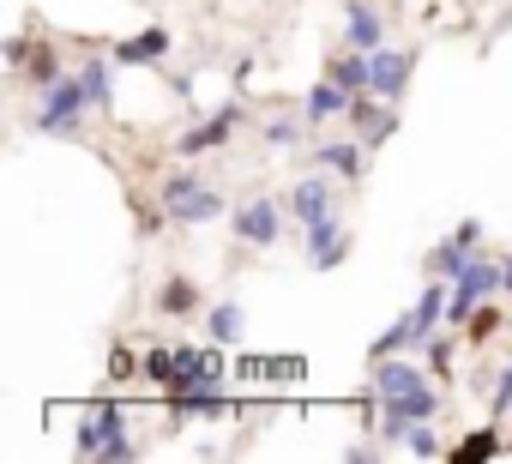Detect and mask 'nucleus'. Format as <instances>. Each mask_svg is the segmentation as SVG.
<instances>
[{"label":"nucleus","mask_w":512,"mask_h":464,"mask_svg":"<svg viewBox=\"0 0 512 464\" xmlns=\"http://www.w3.org/2000/svg\"><path fill=\"white\" fill-rule=\"evenodd\" d=\"M410 73H416V49H374V85L368 91L398 103L410 91Z\"/></svg>","instance_id":"nucleus-13"},{"label":"nucleus","mask_w":512,"mask_h":464,"mask_svg":"<svg viewBox=\"0 0 512 464\" xmlns=\"http://www.w3.org/2000/svg\"><path fill=\"white\" fill-rule=\"evenodd\" d=\"M500 290L512 296V254H500Z\"/></svg>","instance_id":"nucleus-33"},{"label":"nucleus","mask_w":512,"mask_h":464,"mask_svg":"<svg viewBox=\"0 0 512 464\" xmlns=\"http://www.w3.org/2000/svg\"><path fill=\"white\" fill-rule=\"evenodd\" d=\"M157 199H163L169 223H181V229H193V223H217V217H223V193H217L199 169H175V175H163V181H157Z\"/></svg>","instance_id":"nucleus-2"},{"label":"nucleus","mask_w":512,"mask_h":464,"mask_svg":"<svg viewBox=\"0 0 512 464\" xmlns=\"http://www.w3.org/2000/svg\"><path fill=\"white\" fill-rule=\"evenodd\" d=\"M302 121H308V115H302ZM302 121H296V115H272V121H266V145H272V151L302 145V139H308V127H302Z\"/></svg>","instance_id":"nucleus-24"},{"label":"nucleus","mask_w":512,"mask_h":464,"mask_svg":"<svg viewBox=\"0 0 512 464\" xmlns=\"http://www.w3.org/2000/svg\"><path fill=\"white\" fill-rule=\"evenodd\" d=\"M476 254H482V217H464L440 248H428V260H422V266H428V278H458Z\"/></svg>","instance_id":"nucleus-6"},{"label":"nucleus","mask_w":512,"mask_h":464,"mask_svg":"<svg viewBox=\"0 0 512 464\" xmlns=\"http://www.w3.org/2000/svg\"><path fill=\"white\" fill-rule=\"evenodd\" d=\"M374 398H380L374 434H380L386 446H404V434H410L416 422H434V416H440V392H434V380H428L416 362H398V356L374 362Z\"/></svg>","instance_id":"nucleus-1"},{"label":"nucleus","mask_w":512,"mask_h":464,"mask_svg":"<svg viewBox=\"0 0 512 464\" xmlns=\"http://www.w3.org/2000/svg\"><path fill=\"white\" fill-rule=\"evenodd\" d=\"M344 121H350V133H356L368 151H380V145L398 133V109H392L386 97H374V91H362V97L350 103V115H344Z\"/></svg>","instance_id":"nucleus-8"},{"label":"nucleus","mask_w":512,"mask_h":464,"mask_svg":"<svg viewBox=\"0 0 512 464\" xmlns=\"http://www.w3.org/2000/svg\"><path fill=\"white\" fill-rule=\"evenodd\" d=\"M314 163L332 169V175H344V181H362L368 145H362V139H326V145H314Z\"/></svg>","instance_id":"nucleus-17"},{"label":"nucleus","mask_w":512,"mask_h":464,"mask_svg":"<svg viewBox=\"0 0 512 464\" xmlns=\"http://www.w3.org/2000/svg\"><path fill=\"white\" fill-rule=\"evenodd\" d=\"M205 332H211V344H241V332H247L241 302H211L205 308Z\"/></svg>","instance_id":"nucleus-19"},{"label":"nucleus","mask_w":512,"mask_h":464,"mask_svg":"<svg viewBox=\"0 0 512 464\" xmlns=\"http://www.w3.org/2000/svg\"><path fill=\"white\" fill-rule=\"evenodd\" d=\"M169 49H175V37H169L163 25H145L139 37H121L109 55H115L121 67H163V61H169Z\"/></svg>","instance_id":"nucleus-14"},{"label":"nucleus","mask_w":512,"mask_h":464,"mask_svg":"<svg viewBox=\"0 0 512 464\" xmlns=\"http://www.w3.org/2000/svg\"><path fill=\"white\" fill-rule=\"evenodd\" d=\"M31 49H37V37H7V67L19 73V67L31 61Z\"/></svg>","instance_id":"nucleus-31"},{"label":"nucleus","mask_w":512,"mask_h":464,"mask_svg":"<svg viewBox=\"0 0 512 464\" xmlns=\"http://www.w3.org/2000/svg\"><path fill=\"white\" fill-rule=\"evenodd\" d=\"M133 217H139V236H145V242H157V236H163V223H169V211H163V199H157V205H145V199H133Z\"/></svg>","instance_id":"nucleus-27"},{"label":"nucleus","mask_w":512,"mask_h":464,"mask_svg":"<svg viewBox=\"0 0 512 464\" xmlns=\"http://www.w3.org/2000/svg\"><path fill=\"white\" fill-rule=\"evenodd\" d=\"M404 452H410V458H446V446H440V434H434L428 422H416V428L404 434Z\"/></svg>","instance_id":"nucleus-26"},{"label":"nucleus","mask_w":512,"mask_h":464,"mask_svg":"<svg viewBox=\"0 0 512 464\" xmlns=\"http://www.w3.org/2000/svg\"><path fill=\"white\" fill-rule=\"evenodd\" d=\"M488 404H494V416H500V410H512V368H500V374L488 380Z\"/></svg>","instance_id":"nucleus-29"},{"label":"nucleus","mask_w":512,"mask_h":464,"mask_svg":"<svg viewBox=\"0 0 512 464\" xmlns=\"http://www.w3.org/2000/svg\"><path fill=\"white\" fill-rule=\"evenodd\" d=\"M500 25H512V7H506V19H500Z\"/></svg>","instance_id":"nucleus-34"},{"label":"nucleus","mask_w":512,"mask_h":464,"mask_svg":"<svg viewBox=\"0 0 512 464\" xmlns=\"http://www.w3.org/2000/svg\"><path fill=\"white\" fill-rule=\"evenodd\" d=\"M284 211H290V205H284L278 193H253V199L235 205L229 223H235V236H241L247 248H272V242L284 236Z\"/></svg>","instance_id":"nucleus-5"},{"label":"nucleus","mask_w":512,"mask_h":464,"mask_svg":"<svg viewBox=\"0 0 512 464\" xmlns=\"http://www.w3.org/2000/svg\"><path fill=\"white\" fill-rule=\"evenodd\" d=\"M338 43L344 49H362V55L386 49V19L374 13V0H344V37Z\"/></svg>","instance_id":"nucleus-12"},{"label":"nucleus","mask_w":512,"mask_h":464,"mask_svg":"<svg viewBox=\"0 0 512 464\" xmlns=\"http://www.w3.org/2000/svg\"><path fill=\"white\" fill-rule=\"evenodd\" d=\"M446 302H452V290H446V278H434L422 296H416V308H410V326H416V350H428L434 338H440V320H446Z\"/></svg>","instance_id":"nucleus-15"},{"label":"nucleus","mask_w":512,"mask_h":464,"mask_svg":"<svg viewBox=\"0 0 512 464\" xmlns=\"http://www.w3.org/2000/svg\"><path fill=\"white\" fill-rule=\"evenodd\" d=\"M344 260H350V229L338 223V211L320 217V223H308V266H314V272H332V266H344Z\"/></svg>","instance_id":"nucleus-10"},{"label":"nucleus","mask_w":512,"mask_h":464,"mask_svg":"<svg viewBox=\"0 0 512 464\" xmlns=\"http://www.w3.org/2000/svg\"><path fill=\"white\" fill-rule=\"evenodd\" d=\"M500 452H506L500 428H470L464 440H452V446H446V458H458V464H476V458H500Z\"/></svg>","instance_id":"nucleus-21"},{"label":"nucleus","mask_w":512,"mask_h":464,"mask_svg":"<svg viewBox=\"0 0 512 464\" xmlns=\"http://www.w3.org/2000/svg\"><path fill=\"white\" fill-rule=\"evenodd\" d=\"M494 332H500V308H494V302H482V308L464 320V338H470V344H488Z\"/></svg>","instance_id":"nucleus-25"},{"label":"nucleus","mask_w":512,"mask_h":464,"mask_svg":"<svg viewBox=\"0 0 512 464\" xmlns=\"http://www.w3.org/2000/svg\"><path fill=\"white\" fill-rule=\"evenodd\" d=\"M422 356H428V374H434V380H446V374H452V338H446V332H440Z\"/></svg>","instance_id":"nucleus-28"},{"label":"nucleus","mask_w":512,"mask_h":464,"mask_svg":"<svg viewBox=\"0 0 512 464\" xmlns=\"http://www.w3.org/2000/svg\"><path fill=\"white\" fill-rule=\"evenodd\" d=\"M500 290V260H488V254H476L458 278H452V302H446V326H458L464 332V320L488 302Z\"/></svg>","instance_id":"nucleus-4"},{"label":"nucleus","mask_w":512,"mask_h":464,"mask_svg":"<svg viewBox=\"0 0 512 464\" xmlns=\"http://www.w3.org/2000/svg\"><path fill=\"white\" fill-rule=\"evenodd\" d=\"M284 205H290V217L308 229V223H320V217H332V211H338V187H332L326 175H302V181L284 193Z\"/></svg>","instance_id":"nucleus-9"},{"label":"nucleus","mask_w":512,"mask_h":464,"mask_svg":"<svg viewBox=\"0 0 512 464\" xmlns=\"http://www.w3.org/2000/svg\"><path fill=\"white\" fill-rule=\"evenodd\" d=\"M85 109H91V91H85V79L73 73H61L49 91H43V109H37V133L43 139H73L79 127H85Z\"/></svg>","instance_id":"nucleus-3"},{"label":"nucleus","mask_w":512,"mask_h":464,"mask_svg":"<svg viewBox=\"0 0 512 464\" xmlns=\"http://www.w3.org/2000/svg\"><path fill=\"white\" fill-rule=\"evenodd\" d=\"M127 458H139V440H133V434H121V440H109L97 464H127Z\"/></svg>","instance_id":"nucleus-30"},{"label":"nucleus","mask_w":512,"mask_h":464,"mask_svg":"<svg viewBox=\"0 0 512 464\" xmlns=\"http://www.w3.org/2000/svg\"><path fill=\"white\" fill-rule=\"evenodd\" d=\"M139 374H145V386L175 392V386H181V356H175V350H163V344H151V350H145V362H139Z\"/></svg>","instance_id":"nucleus-20"},{"label":"nucleus","mask_w":512,"mask_h":464,"mask_svg":"<svg viewBox=\"0 0 512 464\" xmlns=\"http://www.w3.org/2000/svg\"><path fill=\"white\" fill-rule=\"evenodd\" d=\"M350 103H356V91H344L332 73L308 91V103H302V115H308V127H320V121H344L350 115Z\"/></svg>","instance_id":"nucleus-16"},{"label":"nucleus","mask_w":512,"mask_h":464,"mask_svg":"<svg viewBox=\"0 0 512 464\" xmlns=\"http://www.w3.org/2000/svg\"><path fill=\"white\" fill-rule=\"evenodd\" d=\"M199 308H205L199 284H193L187 272H169L163 290H157V314H163V320H187V314H199Z\"/></svg>","instance_id":"nucleus-18"},{"label":"nucleus","mask_w":512,"mask_h":464,"mask_svg":"<svg viewBox=\"0 0 512 464\" xmlns=\"http://www.w3.org/2000/svg\"><path fill=\"white\" fill-rule=\"evenodd\" d=\"M121 434H127V428H121V410L103 398V404H91V410L79 416V440H73V452H79V458H103V446L121 440Z\"/></svg>","instance_id":"nucleus-11"},{"label":"nucleus","mask_w":512,"mask_h":464,"mask_svg":"<svg viewBox=\"0 0 512 464\" xmlns=\"http://www.w3.org/2000/svg\"><path fill=\"white\" fill-rule=\"evenodd\" d=\"M235 127H241V103H223V109H211L199 127H187L181 139H175V157H205V151H223L229 139H235Z\"/></svg>","instance_id":"nucleus-7"},{"label":"nucleus","mask_w":512,"mask_h":464,"mask_svg":"<svg viewBox=\"0 0 512 464\" xmlns=\"http://www.w3.org/2000/svg\"><path fill=\"white\" fill-rule=\"evenodd\" d=\"M19 79H31L37 91H49V85L61 79V49H55V43H37V49H31V61L19 67Z\"/></svg>","instance_id":"nucleus-22"},{"label":"nucleus","mask_w":512,"mask_h":464,"mask_svg":"<svg viewBox=\"0 0 512 464\" xmlns=\"http://www.w3.org/2000/svg\"><path fill=\"white\" fill-rule=\"evenodd\" d=\"M133 368H139V362H133V350H121V344H115V350H109V380H133Z\"/></svg>","instance_id":"nucleus-32"},{"label":"nucleus","mask_w":512,"mask_h":464,"mask_svg":"<svg viewBox=\"0 0 512 464\" xmlns=\"http://www.w3.org/2000/svg\"><path fill=\"white\" fill-rule=\"evenodd\" d=\"M79 79H85V91H91V109H109V97H115V79H109V61H103V55H85V67H79Z\"/></svg>","instance_id":"nucleus-23"}]
</instances>
